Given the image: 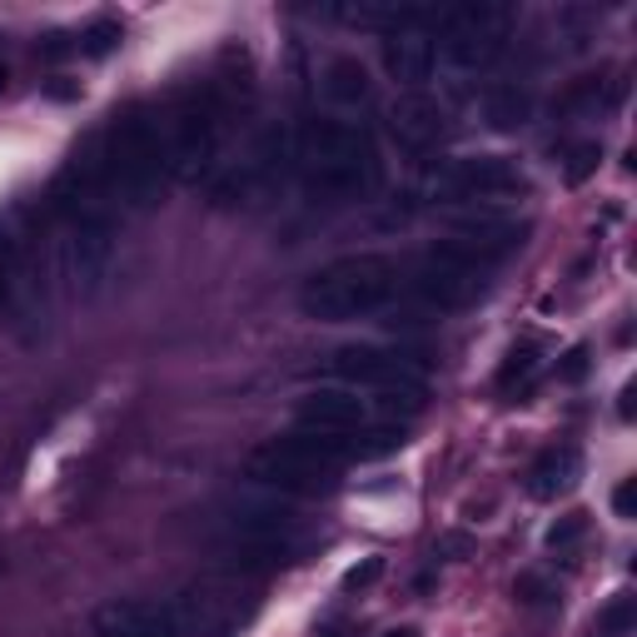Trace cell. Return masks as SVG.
I'll list each match as a JSON object with an SVG mask.
<instances>
[{"instance_id":"obj_1","label":"cell","mask_w":637,"mask_h":637,"mask_svg":"<svg viewBox=\"0 0 637 637\" xmlns=\"http://www.w3.org/2000/svg\"><path fill=\"white\" fill-rule=\"evenodd\" d=\"M404 299V259L398 254H344L299 284V314L314 324H354L374 318Z\"/></svg>"},{"instance_id":"obj_2","label":"cell","mask_w":637,"mask_h":637,"mask_svg":"<svg viewBox=\"0 0 637 637\" xmlns=\"http://www.w3.org/2000/svg\"><path fill=\"white\" fill-rule=\"evenodd\" d=\"M299 165H304V189L324 205H354L368 199L384 179L374 135L358 119L318 115L299 135Z\"/></svg>"},{"instance_id":"obj_3","label":"cell","mask_w":637,"mask_h":637,"mask_svg":"<svg viewBox=\"0 0 637 637\" xmlns=\"http://www.w3.org/2000/svg\"><path fill=\"white\" fill-rule=\"evenodd\" d=\"M109 199L119 209H149L159 199V185L169 179V145L159 115L149 105H125L100 129Z\"/></svg>"},{"instance_id":"obj_4","label":"cell","mask_w":637,"mask_h":637,"mask_svg":"<svg viewBox=\"0 0 637 637\" xmlns=\"http://www.w3.org/2000/svg\"><path fill=\"white\" fill-rule=\"evenodd\" d=\"M219 537L234 563H294L304 547V518L269 493H234L219 508Z\"/></svg>"},{"instance_id":"obj_5","label":"cell","mask_w":637,"mask_h":637,"mask_svg":"<svg viewBox=\"0 0 637 637\" xmlns=\"http://www.w3.org/2000/svg\"><path fill=\"white\" fill-rule=\"evenodd\" d=\"M428 394H368L348 384H318L294 404V428H338V434H364V428H398V418H418Z\"/></svg>"},{"instance_id":"obj_6","label":"cell","mask_w":637,"mask_h":637,"mask_svg":"<svg viewBox=\"0 0 637 637\" xmlns=\"http://www.w3.org/2000/svg\"><path fill=\"white\" fill-rule=\"evenodd\" d=\"M219 135H224V95L215 85H189L169 115L165 145H169V175L179 185H195L215 165Z\"/></svg>"},{"instance_id":"obj_7","label":"cell","mask_w":637,"mask_h":637,"mask_svg":"<svg viewBox=\"0 0 637 637\" xmlns=\"http://www.w3.org/2000/svg\"><path fill=\"white\" fill-rule=\"evenodd\" d=\"M508 30H513V10L508 6L468 0V6H438L434 40H443V60L453 70H488L503 55Z\"/></svg>"},{"instance_id":"obj_8","label":"cell","mask_w":637,"mask_h":637,"mask_svg":"<svg viewBox=\"0 0 637 637\" xmlns=\"http://www.w3.org/2000/svg\"><path fill=\"white\" fill-rule=\"evenodd\" d=\"M244 478L254 488H264V493H289V498H328L338 488V468H328L324 458H314L289 434L259 443L244 458Z\"/></svg>"},{"instance_id":"obj_9","label":"cell","mask_w":637,"mask_h":637,"mask_svg":"<svg viewBox=\"0 0 637 637\" xmlns=\"http://www.w3.org/2000/svg\"><path fill=\"white\" fill-rule=\"evenodd\" d=\"M328 374L368 394H428V368L408 348L388 344H344L328 354Z\"/></svg>"},{"instance_id":"obj_10","label":"cell","mask_w":637,"mask_h":637,"mask_svg":"<svg viewBox=\"0 0 637 637\" xmlns=\"http://www.w3.org/2000/svg\"><path fill=\"white\" fill-rule=\"evenodd\" d=\"M434 195L463 199V205H503V199L528 195V175L508 155H463L438 169Z\"/></svg>"},{"instance_id":"obj_11","label":"cell","mask_w":637,"mask_h":637,"mask_svg":"<svg viewBox=\"0 0 637 637\" xmlns=\"http://www.w3.org/2000/svg\"><path fill=\"white\" fill-rule=\"evenodd\" d=\"M388 135L398 139L404 155H428V149L443 145L448 135V109L438 105L424 90H404V95L388 105Z\"/></svg>"},{"instance_id":"obj_12","label":"cell","mask_w":637,"mask_h":637,"mask_svg":"<svg viewBox=\"0 0 637 637\" xmlns=\"http://www.w3.org/2000/svg\"><path fill=\"white\" fill-rule=\"evenodd\" d=\"M100 637H185L169 603H139V597H115L95 613Z\"/></svg>"},{"instance_id":"obj_13","label":"cell","mask_w":637,"mask_h":637,"mask_svg":"<svg viewBox=\"0 0 637 637\" xmlns=\"http://www.w3.org/2000/svg\"><path fill=\"white\" fill-rule=\"evenodd\" d=\"M577 478H583V453H577L573 443H547L543 453L528 463V493L553 503V498L573 493Z\"/></svg>"},{"instance_id":"obj_14","label":"cell","mask_w":637,"mask_h":637,"mask_svg":"<svg viewBox=\"0 0 637 637\" xmlns=\"http://www.w3.org/2000/svg\"><path fill=\"white\" fill-rule=\"evenodd\" d=\"M438 65V45L418 30H388L384 35V70L398 80V85H424Z\"/></svg>"},{"instance_id":"obj_15","label":"cell","mask_w":637,"mask_h":637,"mask_svg":"<svg viewBox=\"0 0 637 637\" xmlns=\"http://www.w3.org/2000/svg\"><path fill=\"white\" fill-rule=\"evenodd\" d=\"M483 119L498 129V135H513L533 119V95L523 85H488L483 95Z\"/></svg>"},{"instance_id":"obj_16","label":"cell","mask_w":637,"mask_h":637,"mask_svg":"<svg viewBox=\"0 0 637 637\" xmlns=\"http://www.w3.org/2000/svg\"><path fill=\"white\" fill-rule=\"evenodd\" d=\"M324 95L334 100V105H344V109L364 105L368 100V70L358 65L354 55H334L324 65Z\"/></svg>"},{"instance_id":"obj_17","label":"cell","mask_w":637,"mask_h":637,"mask_svg":"<svg viewBox=\"0 0 637 637\" xmlns=\"http://www.w3.org/2000/svg\"><path fill=\"white\" fill-rule=\"evenodd\" d=\"M623 80H603V75H583L563 90V109L567 115H597V109H613L623 100Z\"/></svg>"},{"instance_id":"obj_18","label":"cell","mask_w":637,"mask_h":637,"mask_svg":"<svg viewBox=\"0 0 637 637\" xmlns=\"http://www.w3.org/2000/svg\"><path fill=\"white\" fill-rule=\"evenodd\" d=\"M119 40H125L119 20H90V25L80 30L75 50H80V55H90V60H105V55H115V50H119Z\"/></svg>"},{"instance_id":"obj_19","label":"cell","mask_w":637,"mask_h":637,"mask_svg":"<svg viewBox=\"0 0 637 637\" xmlns=\"http://www.w3.org/2000/svg\"><path fill=\"white\" fill-rule=\"evenodd\" d=\"M637 627V597L633 593H617L613 603L597 613V633L603 637H627Z\"/></svg>"},{"instance_id":"obj_20","label":"cell","mask_w":637,"mask_h":637,"mask_svg":"<svg viewBox=\"0 0 637 637\" xmlns=\"http://www.w3.org/2000/svg\"><path fill=\"white\" fill-rule=\"evenodd\" d=\"M533 374H537V348L523 344V348H513V354H508L503 368H498V388H503V394L528 388V378H533Z\"/></svg>"},{"instance_id":"obj_21","label":"cell","mask_w":637,"mask_h":637,"mask_svg":"<svg viewBox=\"0 0 637 637\" xmlns=\"http://www.w3.org/2000/svg\"><path fill=\"white\" fill-rule=\"evenodd\" d=\"M587 537V513L583 508H573V513H563L557 523H547V547L553 553H567V547H577Z\"/></svg>"},{"instance_id":"obj_22","label":"cell","mask_w":637,"mask_h":637,"mask_svg":"<svg viewBox=\"0 0 637 637\" xmlns=\"http://www.w3.org/2000/svg\"><path fill=\"white\" fill-rule=\"evenodd\" d=\"M597 159H603V145L597 139H583V145L567 149V165H563V179L567 185H583V179L597 175Z\"/></svg>"},{"instance_id":"obj_23","label":"cell","mask_w":637,"mask_h":637,"mask_svg":"<svg viewBox=\"0 0 637 637\" xmlns=\"http://www.w3.org/2000/svg\"><path fill=\"white\" fill-rule=\"evenodd\" d=\"M513 597H518L523 607H547V603H557V587L547 583L543 573H523V577L513 583Z\"/></svg>"},{"instance_id":"obj_24","label":"cell","mask_w":637,"mask_h":637,"mask_svg":"<svg viewBox=\"0 0 637 637\" xmlns=\"http://www.w3.org/2000/svg\"><path fill=\"white\" fill-rule=\"evenodd\" d=\"M587 368H593V348L587 344H573L563 358H557V378H563V384H583Z\"/></svg>"},{"instance_id":"obj_25","label":"cell","mask_w":637,"mask_h":637,"mask_svg":"<svg viewBox=\"0 0 637 637\" xmlns=\"http://www.w3.org/2000/svg\"><path fill=\"white\" fill-rule=\"evenodd\" d=\"M378 577H384V557H364V563L348 567L344 583H338V587H344V593H364V587H374Z\"/></svg>"},{"instance_id":"obj_26","label":"cell","mask_w":637,"mask_h":637,"mask_svg":"<svg viewBox=\"0 0 637 637\" xmlns=\"http://www.w3.org/2000/svg\"><path fill=\"white\" fill-rule=\"evenodd\" d=\"M613 513L617 518H637V478H623L613 488Z\"/></svg>"},{"instance_id":"obj_27","label":"cell","mask_w":637,"mask_h":637,"mask_svg":"<svg viewBox=\"0 0 637 637\" xmlns=\"http://www.w3.org/2000/svg\"><path fill=\"white\" fill-rule=\"evenodd\" d=\"M438 553H448V557H463V553H473V537H468V533H448L443 543H438Z\"/></svg>"},{"instance_id":"obj_28","label":"cell","mask_w":637,"mask_h":637,"mask_svg":"<svg viewBox=\"0 0 637 637\" xmlns=\"http://www.w3.org/2000/svg\"><path fill=\"white\" fill-rule=\"evenodd\" d=\"M45 95L65 105V100H80V85H75V80H50V85H45Z\"/></svg>"},{"instance_id":"obj_29","label":"cell","mask_w":637,"mask_h":637,"mask_svg":"<svg viewBox=\"0 0 637 637\" xmlns=\"http://www.w3.org/2000/svg\"><path fill=\"white\" fill-rule=\"evenodd\" d=\"M70 50H75V40H65V35H45L40 55H45V60H60V55H70Z\"/></svg>"},{"instance_id":"obj_30","label":"cell","mask_w":637,"mask_h":637,"mask_svg":"<svg viewBox=\"0 0 637 637\" xmlns=\"http://www.w3.org/2000/svg\"><path fill=\"white\" fill-rule=\"evenodd\" d=\"M633 398H637V384H623V404H617L623 418H633Z\"/></svg>"},{"instance_id":"obj_31","label":"cell","mask_w":637,"mask_h":637,"mask_svg":"<svg viewBox=\"0 0 637 637\" xmlns=\"http://www.w3.org/2000/svg\"><path fill=\"white\" fill-rule=\"evenodd\" d=\"M388 637H418V633H414V627H398V633H388Z\"/></svg>"},{"instance_id":"obj_32","label":"cell","mask_w":637,"mask_h":637,"mask_svg":"<svg viewBox=\"0 0 637 637\" xmlns=\"http://www.w3.org/2000/svg\"><path fill=\"white\" fill-rule=\"evenodd\" d=\"M6 80H10V75H6V65H0V95H6Z\"/></svg>"}]
</instances>
